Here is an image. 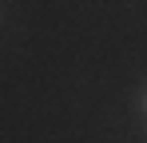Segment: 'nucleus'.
<instances>
[{
	"instance_id": "obj_1",
	"label": "nucleus",
	"mask_w": 147,
	"mask_h": 143,
	"mask_svg": "<svg viewBox=\"0 0 147 143\" xmlns=\"http://www.w3.org/2000/svg\"><path fill=\"white\" fill-rule=\"evenodd\" d=\"M139 103H143V111H147V84H143V92H139Z\"/></svg>"
}]
</instances>
